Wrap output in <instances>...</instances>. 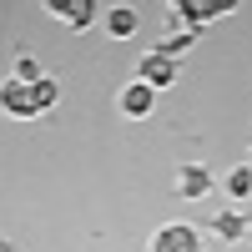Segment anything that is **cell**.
<instances>
[{
    "instance_id": "obj_1",
    "label": "cell",
    "mask_w": 252,
    "mask_h": 252,
    "mask_svg": "<svg viewBox=\"0 0 252 252\" xmlns=\"http://www.w3.org/2000/svg\"><path fill=\"white\" fill-rule=\"evenodd\" d=\"M146 252H202L197 227H192V222H166V227H157V232H152Z\"/></svg>"
},
{
    "instance_id": "obj_2",
    "label": "cell",
    "mask_w": 252,
    "mask_h": 252,
    "mask_svg": "<svg viewBox=\"0 0 252 252\" xmlns=\"http://www.w3.org/2000/svg\"><path fill=\"white\" fill-rule=\"evenodd\" d=\"M177 61L172 56H161V51H146L141 61H136V81H146V86H157V91H166V86H177Z\"/></svg>"
},
{
    "instance_id": "obj_3",
    "label": "cell",
    "mask_w": 252,
    "mask_h": 252,
    "mask_svg": "<svg viewBox=\"0 0 252 252\" xmlns=\"http://www.w3.org/2000/svg\"><path fill=\"white\" fill-rule=\"evenodd\" d=\"M212 187H217V172H212V166H202V161H182V172H177V197L202 202Z\"/></svg>"
},
{
    "instance_id": "obj_4",
    "label": "cell",
    "mask_w": 252,
    "mask_h": 252,
    "mask_svg": "<svg viewBox=\"0 0 252 252\" xmlns=\"http://www.w3.org/2000/svg\"><path fill=\"white\" fill-rule=\"evenodd\" d=\"M0 106H5V116H15V121L40 116V106H35V86H26V81H15V76L0 86Z\"/></svg>"
},
{
    "instance_id": "obj_5",
    "label": "cell",
    "mask_w": 252,
    "mask_h": 252,
    "mask_svg": "<svg viewBox=\"0 0 252 252\" xmlns=\"http://www.w3.org/2000/svg\"><path fill=\"white\" fill-rule=\"evenodd\" d=\"M152 106H157V86H146V81H126L121 86V116H131V121H141V116H152Z\"/></svg>"
},
{
    "instance_id": "obj_6",
    "label": "cell",
    "mask_w": 252,
    "mask_h": 252,
    "mask_svg": "<svg viewBox=\"0 0 252 252\" xmlns=\"http://www.w3.org/2000/svg\"><path fill=\"white\" fill-rule=\"evenodd\" d=\"M106 35L111 40H131L136 31H141V10H131V5H106Z\"/></svg>"
},
{
    "instance_id": "obj_7",
    "label": "cell",
    "mask_w": 252,
    "mask_h": 252,
    "mask_svg": "<svg viewBox=\"0 0 252 252\" xmlns=\"http://www.w3.org/2000/svg\"><path fill=\"white\" fill-rule=\"evenodd\" d=\"M192 46H197V31H192V26H172V31H166V35L157 40L152 51H161V56H172V61H182V56L192 51Z\"/></svg>"
},
{
    "instance_id": "obj_8",
    "label": "cell",
    "mask_w": 252,
    "mask_h": 252,
    "mask_svg": "<svg viewBox=\"0 0 252 252\" xmlns=\"http://www.w3.org/2000/svg\"><path fill=\"white\" fill-rule=\"evenodd\" d=\"M222 192L232 197V202H247V197H252V161L227 166V172H222Z\"/></svg>"
},
{
    "instance_id": "obj_9",
    "label": "cell",
    "mask_w": 252,
    "mask_h": 252,
    "mask_svg": "<svg viewBox=\"0 0 252 252\" xmlns=\"http://www.w3.org/2000/svg\"><path fill=\"white\" fill-rule=\"evenodd\" d=\"M212 232H217L222 242H237V237H247V217H242V212H217V217H212Z\"/></svg>"
},
{
    "instance_id": "obj_10",
    "label": "cell",
    "mask_w": 252,
    "mask_h": 252,
    "mask_svg": "<svg viewBox=\"0 0 252 252\" xmlns=\"http://www.w3.org/2000/svg\"><path fill=\"white\" fill-rule=\"evenodd\" d=\"M96 20H106V5H101V0H81V5H76V15L66 20V26H71V31H91Z\"/></svg>"
},
{
    "instance_id": "obj_11",
    "label": "cell",
    "mask_w": 252,
    "mask_h": 252,
    "mask_svg": "<svg viewBox=\"0 0 252 252\" xmlns=\"http://www.w3.org/2000/svg\"><path fill=\"white\" fill-rule=\"evenodd\" d=\"M56 101H61V81H51V76H40V81H35V106H40V111H51Z\"/></svg>"
},
{
    "instance_id": "obj_12",
    "label": "cell",
    "mask_w": 252,
    "mask_h": 252,
    "mask_svg": "<svg viewBox=\"0 0 252 252\" xmlns=\"http://www.w3.org/2000/svg\"><path fill=\"white\" fill-rule=\"evenodd\" d=\"M15 81L35 86V81H40V61H35V56H20V61H15Z\"/></svg>"
},
{
    "instance_id": "obj_13",
    "label": "cell",
    "mask_w": 252,
    "mask_h": 252,
    "mask_svg": "<svg viewBox=\"0 0 252 252\" xmlns=\"http://www.w3.org/2000/svg\"><path fill=\"white\" fill-rule=\"evenodd\" d=\"M76 5H81V0H46V10H51L56 20H71V15H76Z\"/></svg>"
},
{
    "instance_id": "obj_14",
    "label": "cell",
    "mask_w": 252,
    "mask_h": 252,
    "mask_svg": "<svg viewBox=\"0 0 252 252\" xmlns=\"http://www.w3.org/2000/svg\"><path fill=\"white\" fill-rule=\"evenodd\" d=\"M212 5H217V15H232V10H237V0H212Z\"/></svg>"
}]
</instances>
